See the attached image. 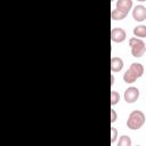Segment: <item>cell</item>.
I'll list each match as a JSON object with an SVG mask.
<instances>
[{"label":"cell","instance_id":"8","mask_svg":"<svg viewBox=\"0 0 146 146\" xmlns=\"http://www.w3.org/2000/svg\"><path fill=\"white\" fill-rule=\"evenodd\" d=\"M129 70H130V71L136 75V78H137V79H139V78L144 74V71H145L144 66H143L140 63H132V64H130Z\"/></svg>","mask_w":146,"mask_h":146},{"label":"cell","instance_id":"4","mask_svg":"<svg viewBox=\"0 0 146 146\" xmlns=\"http://www.w3.org/2000/svg\"><path fill=\"white\" fill-rule=\"evenodd\" d=\"M127 39V32L122 27H113L111 30V40L116 43H121Z\"/></svg>","mask_w":146,"mask_h":146},{"label":"cell","instance_id":"1","mask_svg":"<svg viewBox=\"0 0 146 146\" xmlns=\"http://www.w3.org/2000/svg\"><path fill=\"white\" fill-rule=\"evenodd\" d=\"M145 121H146V116H145L144 112H141L139 110H135L128 116L127 127L130 130H138L145 124Z\"/></svg>","mask_w":146,"mask_h":146},{"label":"cell","instance_id":"11","mask_svg":"<svg viewBox=\"0 0 146 146\" xmlns=\"http://www.w3.org/2000/svg\"><path fill=\"white\" fill-rule=\"evenodd\" d=\"M136 80H137L136 75L128 68V70L124 72V74H123V81H124L125 83H133Z\"/></svg>","mask_w":146,"mask_h":146},{"label":"cell","instance_id":"10","mask_svg":"<svg viewBox=\"0 0 146 146\" xmlns=\"http://www.w3.org/2000/svg\"><path fill=\"white\" fill-rule=\"evenodd\" d=\"M132 32H133V35L137 38H140V39L146 38V25H143V24L137 25Z\"/></svg>","mask_w":146,"mask_h":146},{"label":"cell","instance_id":"15","mask_svg":"<svg viewBox=\"0 0 146 146\" xmlns=\"http://www.w3.org/2000/svg\"><path fill=\"white\" fill-rule=\"evenodd\" d=\"M117 119V114L115 112V110H111V123H114Z\"/></svg>","mask_w":146,"mask_h":146},{"label":"cell","instance_id":"5","mask_svg":"<svg viewBox=\"0 0 146 146\" xmlns=\"http://www.w3.org/2000/svg\"><path fill=\"white\" fill-rule=\"evenodd\" d=\"M132 17L137 22H144L146 19V7L143 5H137L132 9Z\"/></svg>","mask_w":146,"mask_h":146},{"label":"cell","instance_id":"6","mask_svg":"<svg viewBox=\"0 0 146 146\" xmlns=\"http://www.w3.org/2000/svg\"><path fill=\"white\" fill-rule=\"evenodd\" d=\"M122 68H123V60H122V58L113 56L111 58V71L113 73H115V72H120Z\"/></svg>","mask_w":146,"mask_h":146},{"label":"cell","instance_id":"14","mask_svg":"<svg viewBox=\"0 0 146 146\" xmlns=\"http://www.w3.org/2000/svg\"><path fill=\"white\" fill-rule=\"evenodd\" d=\"M111 133H112V136H111V143L113 144V143H115L116 137H117V130H116V128L112 127L111 128Z\"/></svg>","mask_w":146,"mask_h":146},{"label":"cell","instance_id":"13","mask_svg":"<svg viewBox=\"0 0 146 146\" xmlns=\"http://www.w3.org/2000/svg\"><path fill=\"white\" fill-rule=\"evenodd\" d=\"M120 102V94L116 90H111V105L115 106Z\"/></svg>","mask_w":146,"mask_h":146},{"label":"cell","instance_id":"7","mask_svg":"<svg viewBox=\"0 0 146 146\" xmlns=\"http://www.w3.org/2000/svg\"><path fill=\"white\" fill-rule=\"evenodd\" d=\"M132 6H133L132 0H117L116 5H115V8L121 9V10H123L128 14L132 9Z\"/></svg>","mask_w":146,"mask_h":146},{"label":"cell","instance_id":"9","mask_svg":"<svg viewBox=\"0 0 146 146\" xmlns=\"http://www.w3.org/2000/svg\"><path fill=\"white\" fill-rule=\"evenodd\" d=\"M128 14L121 9H117V8H114L112 11H111V17L113 21H122L123 18H125Z\"/></svg>","mask_w":146,"mask_h":146},{"label":"cell","instance_id":"3","mask_svg":"<svg viewBox=\"0 0 146 146\" xmlns=\"http://www.w3.org/2000/svg\"><path fill=\"white\" fill-rule=\"evenodd\" d=\"M139 95H140V92H139V89L137 87H129L124 90L123 98L128 104H133L135 102L138 100Z\"/></svg>","mask_w":146,"mask_h":146},{"label":"cell","instance_id":"2","mask_svg":"<svg viewBox=\"0 0 146 146\" xmlns=\"http://www.w3.org/2000/svg\"><path fill=\"white\" fill-rule=\"evenodd\" d=\"M129 46H130L132 56L136 57V58L141 57V56L145 54V51H146L145 42H144L140 38H137V36L130 38V39H129Z\"/></svg>","mask_w":146,"mask_h":146},{"label":"cell","instance_id":"18","mask_svg":"<svg viewBox=\"0 0 146 146\" xmlns=\"http://www.w3.org/2000/svg\"><path fill=\"white\" fill-rule=\"evenodd\" d=\"M145 46H146V43H145Z\"/></svg>","mask_w":146,"mask_h":146},{"label":"cell","instance_id":"12","mask_svg":"<svg viewBox=\"0 0 146 146\" xmlns=\"http://www.w3.org/2000/svg\"><path fill=\"white\" fill-rule=\"evenodd\" d=\"M131 144H132V141H131L130 137L123 135V136L120 137L119 143H117V146H131Z\"/></svg>","mask_w":146,"mask_h":146},{"label":"cell","instance_id":"17","mask_svg":"<svg viewBox=\"0 0 146 146\" xmlns=\"http://www.w3.org/2000/svg\"><path fill=\"white\" fill-rule=\"evenodd\" d=\"M137 1H140V2H144V1H146V0H137Z\"/></svg>","mask_w":146,"mask_h":146},{"label":"cell","instance_id":"16","mask_svg":"<svg viewBox=\"0 0 146 146\" xmlns=\"http://www.w3.org/2000/svg\"><path fill=\"white\" fill-rule=\"evenodd\" d=\"M114 83H115L114 75H113V74H111V87H113V86H114Z\"/></svg>","mask_w":146,"mask_h":146}]
</instances>
